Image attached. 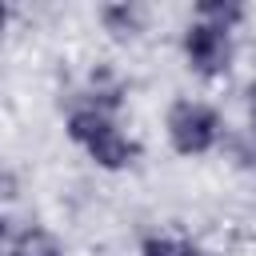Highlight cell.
<instances>
[{"label":"cell","mask_w":256,"mask_h":256,"mask_svg":"<svg viewBox=\"0 0 256 256\" xmlns=\"http://www.w3.org/2000/svg\"><path fill=\"white\" fill-rule=\"evenodd\" d=\"M64 136L100 168V172H128L140 160V140L112 116L92 104H76L64 116Z\"/></svg>","instance_id":"cell-1"},{"label":"cell","mask_w":256,"mask_h":256,"mask_svg":"<svg viewBox=\"0 0 256 256\" xmlns=\"http://www.w3.org/2000/svg\"><path fill=\"white\" fill-rule=\"evenodd\" d=\"M164 136H168V148L176 156H208L224 144V116L216 104L208 100H196V96H176L164 112Z\"/></svg>","instance_id":"cell-2"},{"label":"cell","mask_w":256,"mask_h":256,"mask_svg":"<svg viewBox=\"0 0 256 256\" xmlns=\"http://www.w3.org/2000/svg\"><path fill=\"white\" fill-rule=\"evenodd\" d=\"M180 52H184V64L200 76V80H220L232 72V60H236V36L232 32H220L204 20H188L184 32H180Z\"/></svg>","instance_id":"cell-3"},{"label":"cell","mask_w":256,"mask_h":256,"mask_svg":"<svg viewBox=\"0 0 256 256\" xmlns=\"http://www.w3.org/2000/svg\"><path fill=\"white\" fill-rule=\"evenodd\" d=\"M96 20H100V28H104L112 40L128 44V40H136V36L144 32L148 12H144L140 4H132V0H116V4H104V8L96 12Z\"/></svg>","instance_id":"cell-4"},{"label":"cell","mask_w":256,"mask_h":256,"mask_svg":"<svg viewBox=\"0 0 256 256\" xmlns=\"http://www.w3.org/2000/svg\"><path fill=\"white\" fill-rule=\"evenodd\" d=\"M4 256H64V240L48 224H28L8 240Z\"/></svg>","instance_id":"cell-5"},{"label":"cell","mask_w":256,"mask_h":256,"mask_svg":"<svg viewBox=\"0 0 256 256\" xmlns=\"http://www.w3.org/2000/svg\"><path fill=\"white\" fill-rule=\"evenodd\" d=\"M192 20H204V24L236 36V28L248 20V8H244L240 0H200L196 12H192Z\"/></svg>","instance_id":"cell-6"},{"label":"cell","mask_w":256,"mask_h":256,"mask_svg":"<svg viewBox=\"0 0 256 256\" xmlns=\"http://www.w3.org/2000/svg\"><path fill=\"white\" fill-rule=\"evenodd\" d=\"M136 256H208L192 236H180V232H152L140 240Z\"/></svg>","instance_id":"cell-7"},{"label":"cell","mask_w":256,"mask_h":256,"mask_svg":"<svg viewBox=\"0 0 256 256\" xmlns=\"http://www.w3.org/2000/svg\"><path fill=\"white\" fill-rule=\"evenodd\" d=\"M8 24H12V4H4V0H0V36L8 32Z\"/></svg>","instance_id":"cell-8"},{"label":"cell","mask_w":256,"mask_h":256,"mask_svg":"<svg viewBox=\"0 0 256 256\" xmlns=\"http://www.w3.org/2000/svg\"><path fill=\"white\" fill-rule=\"evenodd\" d=\"M8 240V220H4V208H0V244Z\"/></svg>","instance_id":"cell-9"},{"label":"cell","mask_w":256,"mask_h":256,"mask_svg":"<svg viewBox=\"0 0 256 256\" xmlns=\"http://www.w3.org/2000/svg\"><path fill=\"white\" fill-rule=\"evenodd\" d=\"M252 140H256V100H252Z\"/></svg>","instance_id":"cell-10"}]
</instances>
